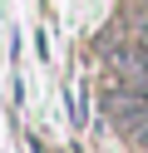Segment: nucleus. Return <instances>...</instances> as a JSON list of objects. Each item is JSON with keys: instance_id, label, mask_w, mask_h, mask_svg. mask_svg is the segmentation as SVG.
Listing matches in <instances>:
<instances>
[{"instance_id": "nucleus-1", "label": "nucleus", "mask_w": 148, "mask_h": 153, "mask_svg": "<svg viewBox=\"0 0 148 153\" xmlns=\"http://www.w3.org/2000/svg\"><path fill=\"white\" fill-rule=\"evenodd\" d=\"M104 109H109V119H114L118 133H133L138 123L148 119V84H123V89H109Z\"/></svg>"}, {"instance_id": "nucleus-2", "label": "nucleus", "mask_w": 148, "mask_h": 153, "mask_svg": "<svg viewBox=\"0 0 148 153\" xmlns=\"http://www.w3.org/2000/svg\"><path fill=\"white\" fill-rule=\"evenodd\" d=\"M109 69L123 84H148V40H118L109 50Z\"/></svg>"}]
</instances>
